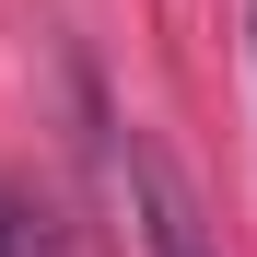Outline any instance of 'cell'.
Wrapping results in <instances>:
<instances>
[{
	"mask_svg": "<svg viewBox=\"0 0 257 257\" xmlns=\"http://www.w3.org/2000/svg\"><path fill=\"white\" fill-rule=\"evenodd\" d=\"M141 199H152V257H210V234H199V210L164 187V176H141Z\"/></svg>",
	"mask_w": 257,
	"mask_h": 257,
	"instance_id": "cell-1",
	"label": "cell"
},
{
	"mask_svg": "<svg viewBox=\"0 0 257 257\" xmlns=\"http://www.w3.org/2000/svg\"><path fill=\"white\" fill-rule=\"evenodd\" d=\"M0 257H35V210H24L12 187H0Z\"/></svg>",
	"mask_w": 257,
	"mask_h": 257,
	"instance_id": "cell-2",
	"label": "cell"
}]
</instances>
